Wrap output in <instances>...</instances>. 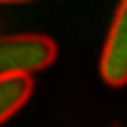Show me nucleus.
Returning a JSON list of instances; mask_svg holds the SVG:
<instances>
[{
  "instance_id": "2",
  "label": "nucleus",
  "mask_w": 127,
  "mask_h": 127,
  "mask_svg": "<svg viewBox=\"0 0 127 127\" xmlns=\"http://www.w3.org/2000/svg\"><path fill=\"white\" fill-rule=\"evenodd\" d=\"M99 74L109 87L127 84V0L118 3V12L112 19L109 37L102 47V59H99Z\"/></svg>"
},
{
  "instance_id": "1",
  "label": "nucleus",
  "mask_w": 127,
  "mask_h": 127,
  "mask_svg": "<svg viewBox=\"0 0 127 127\" xmlns=\"http://www.w3.org/2000/svg\"><path fill=\"white\" fill-rule=\"evenodd\" d=\"M56 59V43L47 34L0 37V74H34Z\"/></svg>"
},
{
  "instance_id": "4",
  "label": "nucleus",
  "mask_w": 127,
  "mask_h": 127,
  "mask_svg": "<svg viewBox=\"0 0 127 127\" xmlns=\"http://www.w3.org/2000/svg\"><path fill=\"white\" fill-rule=\"evenodd\" d=\"M0 3H28V0H0Z\"/></svg>"
},
{
  "instance_id": "3",
  "label": "nucleus",
  "mask_w": 127,
  "mask_h": 127,
  "mask_svg": "<svg viewBox=\"0 0 127 127\" xmlns=\"http://www.w3.org/2000/svg\"><path fill=\"white\" fill-rule=\"evenodd\" d=\"M34 81L31 74H0V124H6L31 99Z\"/></svg>"
}]
</instances>
